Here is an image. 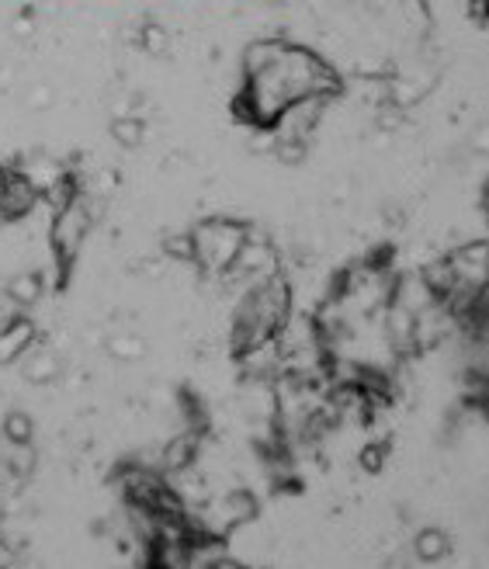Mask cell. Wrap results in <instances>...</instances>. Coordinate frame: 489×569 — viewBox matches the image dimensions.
<instances>
[{
    "label": "cell",
    "mask_w": 489,
    "mask_h": 569,
    "mask_svg": "<svg viewBox=\"0 0 489 569\" xmlns=\"http://www.w3.org/2000/svg\"><path fill=\"white\" fill-rule=\"evenodd\" d=\"M250 236V223L243 219H202L191 226L195 264L205 275H229Z\"/></svg>",
    "instance_id": "obj_1"
},
{
    "label": "cell",
    "mask_w": 489,
    "mask_h": 569,
    "mask_svg": "<svg viewBox=\"0 0 489 569\" xmlns=\"http://www.w3.org/2000/svg\"><path fill=\"white\" fill-rule=\"evenodd\" d=\"M163 254L174 257V261H191L195 264V247H191V229L188 233H177L163 240Z\"/></svg>",
    "instance_id": "obj_14"
},
{
    "label": "cell",
    "mask_w": 489,
    "mask_h": 569,
    "mask_svg": "<svg viewBox=\"0 0 489 569\" xmlns=\"http://www.w3.org/2000/svg\"><path fill=\"white\" fill-rule=\"evenodd\" d=\"M382 458H385V448H382V445H372L365 455H361V462H365V469H368V472H375V469H379V465H382Z\"/></svg>",
    "instance_id": "obj_16"
},
{
    "label": "cell",
    "mask_w": 489,
    "mask_h": 569,
    "mask_svg": "<svg viewBox=\"0 0 489 569\" xmlns=\"http://www.w3.org/2000/svg\"><path fill=\"white\" fill-rule=\"evenodd\" d=\"M458 275V292H479L489 282V243H469L448 254Z\"/></svg>",
    "instance_id": "obj_3"
},
{
    "label": "cell",
    "mask_w": 489,
    "mask_h": 569,
    "mask_svg": "<svg viewBox=\"0 0 489 569\" xmlns=\"http://www.w3.org/2000/svg\"><path fill=\"white\" fill-rule=\"evenodd\" d=\"M143 136H146V125H143V118H136V115H118L115 122H111V139H115L122 150H136L139 143H143Z\"/></svg>",
    "instance_id": "obj_10"
},
{
    "label": "cell",
    "mask_w": 489,
    "mask_h": 569,
    "mask_svg": "<svg viewBox=\"0 0 489 569\" xmlns=\"http://www.w3.org/2000/svg\"><path fill=\"white\" fill-rule=\"evenodd\" d=\"M21 375H25V382H32V386H49L59 375V358L53 351H32V347H28L25 361H21Z\"/></svg>",
    "instance_id": "obj_8"
},
{
    "label": "cell",
    "mask_w": 489,
    "mask_h": 569,
    "mask_svg": "<svg viewBox=\"0 0 489 569\" xmlns=\"http://www.w3.org/2000/svg\"><path fill=\"white\" fill-rule=\"evenodd\" d=\"M32 344H35V323L18 316V320L0 334V365H11V361L25 358V351Z\"/></svg>",
    "instance_id": "obj_4"
},
{
    "label": "cell",
    "mask_w": 489,
    "mask_h": 569,
    "mask_svg": "<svg viewBox=\"0 0 489 569\" xmlns=\"http://www.w3.org/2000/svg\"><path fill=\"white\" fill-rule=\"evenodd\" d=\"M139 49L150 56H163L167 53V32H163V25H157V21H150V25L139 28Z\"/></svg>",
    "instance_id": "obj_13"
},
{
    "label": "cell",
    "mask_w": 489,
    "mask_h": 569,
    "mask_svg": "<svg viewBox=\"0 0 489 569\" xmlns=\"http://www.w3.org/2000/svg\"><path fill=\"white\" fill-rule=\"evenodd\" d=\"M195 452H198V434L188 431V434H177L174 441H167L160 452V469L163 472H188L191 462H195Z\"/></svg>",
    "instance_id": "obj_5"
},
{
    "label": "cell",
    "mask_w": 489,
    "mask_h": 569,
    "mask_svg": "<svg viewBox=\"0 0 489 569\" xmlns=\"http://www.w3.org/2000/svg\"><path fill=\"white\" fill-rule=\"evenodd\" d=\"M87 229H91V209H87L80 198H73V202H66L63 209H56V219H53V226H49V243H53V254L59 257L63 268L73 264Z\"/></svg>",
    "instance_id": "obj_2"
},
{
    "label": "cell",
    "mask_w": 489,
    "mask_h": 569,
    "mask_svg": "<svg viewBox=\"0 0 489 569\" xmlns=\"http://www.w3.org/2000/svg\"><path fill=\"white\" fill-rule=\"evenodd\" d=\"M281 53H285V42L278 39H257L247 46V53H243V73L250 77H261L264 70H271L274 63L281 59Z\"/></svg>",
    "instance_id": "obj_6"
},
{
    "label": "cell",
    "mask_w": 489,
    "mask_h": 569,
    "mask_svg": "<svg viewBox=\"0 0 489 569\" xmlns=\"http://www.w3.org/2000/svg\"><path fill=\"white\" fill-rule=\"evenodd\" d=\"M105 347L111 358H118V361H139L146 354V344L139 341L136 334H115V337H108Z\"/></svg>",
    "instance_id": "obj_11"
},
{
    "label": "cell",
    "mask_w": 489,
    "mask_h": 569,
    "mask_svg": "<svg viewBox=\"0 0 489 569\" xmlns=\"http://www.w3.org/2000/svg\"><path fill=\"white\" fill-rule=\"evenodd\" d=\"M4 292H7V302H14L18 309H25V306H35V302L42 299L46 282H42L39 271H21V275H11V282L4 285Z\"/></svg>",
    "instance_id": "obj_7"
},
{
    "label": "cell",
    "mask_w": 489,
    "mask_h": 569,
    "mask_svg": "<svg viewBox=\"0 0 489 569\" xmlns=\"http://www.w3.org/2000/svg\"><path fill=\"white\" fill-rule=\"evenodd\" d=\"M469 146H472V153H479V157H489V122H483V125H476V129H472Z\"/></svg>",
    "instance_id": "obj_15"
},
{
    "label": "cell",
    "mask_w": 489,
    "mask_h": 569,
    "mask_svg": "<svg viewBox=\"0 0 489 569\" xmlns=\"http://www.w3.org/2000/svg\"><path fill=\"white\" fill-rule=\"evenodd\" d=\"M448 552H451V538L441 528H424L413 538V556L420 563H441V559H448Z\"/></svg>",
    "instance_id": "obj_9"
},
{
    "label": "cell",
    "mask_w": 489,
    "mask_h": 569,
    "mask_svg": "<svg viewBox=\"0 0 489 569\" xmlns=\"http://www.w3.org/2000/svg\"><path fill=\"white\" fill-rule=\"evenodd\" d=\"M32 434H35V424H32V417H28L25 410H11L4 417V438L7 441L21 445V441H32Z\"/></svg>",
    "instance_id": "obj_12"
}]
</instances>
